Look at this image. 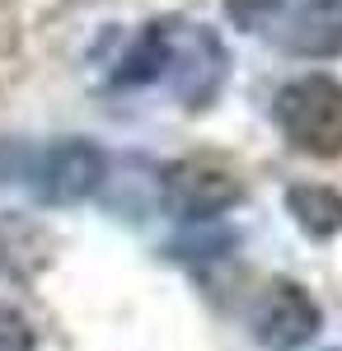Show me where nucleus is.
<instances>
[{
    "instance_id": "nucleus-1",
    "label": "nucleus",
    "mask_w": 342,
    "mask_h": 351,
    "mask_svg": "<svg viewBox=\"0 0 342 351\" xmlns=\"http://www.w3.org/2000/svg\"><path fill=\"white\" fill-rule=\"evenodd\" d=\"M230 75V56L225 43L216 38V28L187 24V19H155L132 38V47L117 56L113 80L122 89L132 84H164L183 99V108H207L220 94V84Z\"/></svg>"
},
{
    "instance_id": "nucleus-2",
    "label": "nucleus",
    "mask_w": 342,
    "mask_h": 351,
    "mask_svg": "<svg viewBox=\"0 0 342 351\" xmlns=\"http://www.w3.org/2000/svg\"><path fill=\"white\" fill-rule=\"evenodd\" d=\"M104 178L108 155L84 136H66L43 150L0 145V183H28V192L47 206H76L104 188Z\"/></svg>"
},
{
    "instance_id": "nucleus-3",
    "label": "nucleus",
    "mask_w": 342,
    "mask_h": 351,
    "mask_svg": "<svg viewBox=\"0 0 342 351\" xmlns=\"http://www.w3.org/2000/svg\"><path fill=\"white\" fill-rule=\"evenodd\" d=\"M225 10L244 33L290 56L342 52V0H225Z\"/></svg>"
},
{
    "instance_id": "nucleus-4",
    "label": "nucleus",
    "mask_w": 342,
    "mask_h": 351,
    "mask_svg": "<svg viewBox=\"0 0 342 351\" xmlns=\"http://www.w3.org/2000/svg\"><path fill=\"white\" fill-rule=\"evenodd\" d=\"M272 122L286 136L290 150L315 155V160H338L342 155V80L310 71L277 89L272 99Z\"/></svg>"
},
{
    "instance_id": "nucleus-5",
    "label": "nucleus",
    "mask_w": 342,
    "mask_h": 351,
    "mask_svg": "<svg viewBox=\"0 0 342 351\" xmlns=\"http://www.w3.org/2000/svg\"><path fill=\"white\" fill-rule=\"evenodd\" d=\"M319 328H323L319 300L290 276L263 281L258 295L249 300V332L263 351H300L319 337Z\"/></svg>"
},
{
    "instance_id": "nucleus-6",
    "label": "nucleus",
    "mask_w": 342,
    "mask_h": 351,
    "mask_svg": "<svg viewBox=\"0 0 342 351\" xmlns=\"http://www.w3.org/2000/svg\"><path fill=\"white\" fill-rule=\"evenodd\" d=\"M244 197L235 169L216 160H174L159 173V202L174 220H216Z\"/></svg>"
},
{
    "instance_id": "nucleus-7",
    "label": "nucleus",
    "mask_w": 342,
    "mask_h": 351,
    "mask_svg": "<svg viewBox=\"0 0 342 351\" xmlns=\"http://www.w3.org/2000/svg\"><path fill=\"white\" fill-rule=\"evenodd\" d=\"M286 211L310 239L342 234V192L323 188V183H295V188H286Z\"/></svg>"
},
{
    "instance_id": "nucleus-8",
    "label": "nucleus",
    "mask_w": 342,
    "mask_h": 351,
    "mask_svg": "<svg viewBox=\"0 0 342 351\" xmlns=\"http://www.w3.org/2000/svg\"><path fill=\"white\" fill-rule=\"evenodd\" d=\"M0 351H38L33 324H28L14 304H0Z\"/></svg>"
}]
</instances>
